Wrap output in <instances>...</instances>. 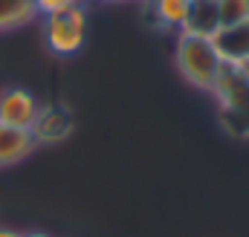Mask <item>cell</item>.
Returning <instances> with one entry per match:
<instances>
[{
  "mask_svg": "<svg viewBox=\"0 0 249 237\" xmlns=\"http://www.w3.org/2000/svg\"><path fill=\"white\" fill-rule=\"evenodd\" d=\"M174 61H177V69L183 75V81L191 84L194 90H203L209 93L223 58L214 47L212 38H197V35H188V32H177V50H174Z\"/></svg>",
  "mask_w": 249,
  "mask_h": 237,
  "instance_id": "1",
  "label": "cell"
},
{
  "mask_svg": "<svg viewBox=\"0 0 249 237\" xmlns=\"http://www.w3.org/2000/svg\"><path fill=\"white\" fill-rule=\"evenodd\" d=\"M87 9L84 6H75V9H67V12H55V15H47L41 17V32H44V44L53 55H78L87 44Z\"/></svg>",
  "mask_w": 249,
  "mask_h": 237,
  "instance_id": "2",
  "label": "cell"
},
{
  "mask_svg": "<svg viewBox=\"0 0 249 237\" xmlns=\"http://www.w3.org/2000/svg\"><path fill=\"white\" fill-rule=\"evenodd\" d=\"M209 93L217 99V104L223 107L226 116H249V81L241 64L223 61Z\"/></svg>",
  "mask_w": 249,
  "mask_h": 237,
  "instance_id": "3",
  "label": "cell"
},
{
  "mask_svg": "<svg viewBox=\"0 0 249 237\" xmlns=\"http://www.w3.org/2000/svg\"><path fill=\"white\" fill-rule=\"evenodd\" d=\"M38 110H41V102L26 87H9V90L0 93V121L3 124L29 130L35 116H38Z\"/></svg>",
  "mask_w": 249,
  "mask_h": 237,
  "instance_id": "4",
  "label": "cell"
},
{
  "mask_svg": "<svg viewBox=\"0 0 249 237\" xmlns=\"http://www.w3.org/2000/svg\"><path fill=\"white\" fill-rule=\"evenodd\" d=\"M72 127H75V121H72L67 107H61V104H41V110H38V116H35L29 130H32L38 145H58L72 133Z\"/></svg>",
  "mask_w": 249,
  "mask_h": 237,
  "instance_id": "5",
  "label": "cell"
},
{
  "mask_svg": "<svg viewBox=\"0 0 249 237\" xmlns=\"http://www.w3.org/2000/svg\"><path fill=\"white\" fill-rule=\"evenodd\" d=\"M38 148L32 130L26 127H12L0 121V168H12L18 162H23L26 156H32V151Z\"/></svg>",
  "mask_w": 249,
  "mask_h": 237,
  "instance_id": "6",
  "label": "cell"
},
{
  "mask_svg": "<svg viewBox=\"0 0 249 237\" xmlns=\"http://www.w3.org/2000/svg\"><path fill=\"white\" fill-rule=\"evenodd\" d=\"M212 41L226 64H241V67L249 64V20L229 26V29H220Z\"/></svg>",
  "mask_w": 249,
  "mask_h": 237,
  "instance_id": "7",
  "label": "cell"
},
{
  "mask_svg": "<svg viewBox=\"0 0 249 237\" xmlns=\"http://www.w3.org/2000/svg\"><path fill=\"white\" fill-rule=\"evenodd\" d=\"M148 9L160 29L183 32L188 15H191V0H148Z\"/></svg>",
  "mask_w": 249,
  "mask_h": 237,
  "instance_id": "8",
  "label": "cell"
},
{
  "mask_svg": "<svg viewBox=\"0 0 249 237\" xmlns=\"http://www.w3.org/2000/svg\"><path fill=\"white\" fill-rule=\"evenodd\" d=\"M188 35H197V38H214L220 32V20H217V9H214V0H206V3H191V15L186 20Z\"/></svg>",
  "mask_w": 249,
  "mask_h": 237,
  "instance_id": "9",
  "label": "cell"
},
{
  "mask_svg": "<svg viewBox=\"0 0 249 237\" xmlns=\"http://www.w3.org/2000/svg\"><path fill=\"white\" fill-rule=\"evenodd\" d=\"M38 17L35 0H0V32L26 26Z\"/></svg>",
  "mask_w": 249,
  "mask_h": 237,
  "instance_id": "10",
  "label": "cell"
},
{
  "mask_svg": "<svg viewBox=\"0 0 249 237\" xmlns=\"http://www.w3.org/2000/svg\"><path fill=\"white\" fill-rule=\"evenodd\" d=\"M214 9H217L220 29H229V26L249 20V0H214Z\"/></svg>",
  "mask_w": 249,
  "mask_h": 237,
  "instance_id": "11",
  "label": "cell"
},
{
  "mask_svg": "<svg viewBox=\"0 0 249 237\" xmlns=\"http://www.w3.org/2000/svg\"><path fill=\"white\" fill-rule=\"evenodd\" d=\"M75 6H84V0H35L38 17L55 15V12H67V9H75Z\"/></svg>",
  "mask_w": 249,
  "mask_h": 237,
  "instance_id": "12",
  "label": "cell"
},
{
  "mask_svg": "<svg viewBox=\"0 0 249 237\" xmlns=\"http://www.w3.org/2000/svg\"><path fill=\"white\" fill-rule=\"evenodd\" d=\"M0 237H20V232H15V229H6V226H0Z\"/></svg>",
  "mask_w": 249,
  "mask_h": 237,
  "instance_id": "13",
  "label": "cell"
},
{
  "mask_svg": "<svg viewBox=\"0 0 249 237\" xmlns=\"http://www.w3.org/2000/svg\"><path fill=\"white\" fill-rule=\"evenodd\" d=\"M20 237H53V235H47V232H20Z\"/></svg>",
  "mask_w": 249,
  "mask_h": 237,
  "instance_id": "14",
  "label": "cell"
},
{
  "mask_svg": "<svg viewBox=\"0 0 249 237\" xmlns=\"http://www.w3.org/2000/svg\"><path fill=\"white\" fill-rule=\"evenodd\" d=\"M107 3H130V0H107ZM142 3H148V0H142Z\"/></svg>",
  "mask_w": 249,
  "mask_h": 237,
  "instance_id": "15",
  "label": "cell"
},
{
  "mask_svg": "<svg viewBox=\"0 0 249 237\" xmlns=\"http://www.w3.org/2000/svg\"><path fill=\"white\" fill-rule=\"evenodd\" d=\"M87 3H107V0H84V6H87Z\"/></svg>",
  "mask_w": 249,
  "mask_h": 237,
  "instance_id": "16",
  "label": "cell"
},
{
  "mask_svg": "<svg viewBox=\"0 0 249 237\" xmlns=\"http://www.w3.org/2000/svg\"><path fill=\"white\" fill-rule=\"evenodd\" d=\"M244 72H247V81H249V64H244Z\"/></svg>",
  "mask_w": 249,
  "mask_h": 237,
  "instance_id": "17",
  "label": "cell"
},
{
  "mask_svg": "<svg viewBox=\"0 0 249 237\" xmlns=\"http://www.w3.org/2000/svg\"><path fill=\"white\" fill-rule=\"evenodd\" d=\"M191 3H206V0H191Z\"/></svg>",
  "mask_w": 249,
  "mask_h": 237,
  "instance_id": "18",
  "label": "cell"
}]
</instances>
